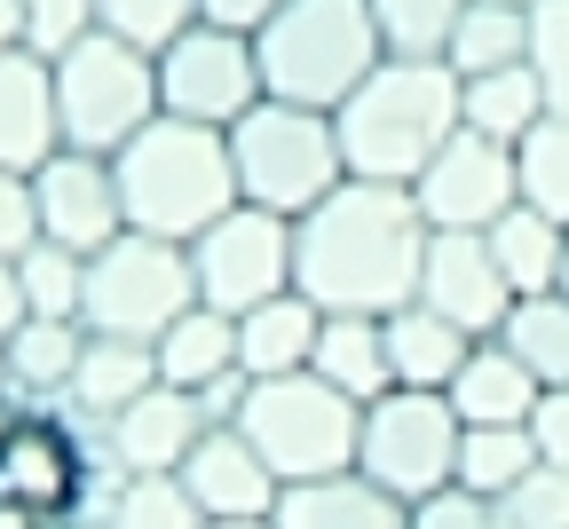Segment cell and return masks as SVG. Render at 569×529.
Masks as SVG:
<instances>
[{"mask_svg":"<svg viewBox=\"0 0 569 529\" xmlns=\"http://www.w3.org/2000/svg\"><path fill=\"white\" fill-rule=\"evenodd\" d=\"M206 529H277L269 513H238V521H206Z\"/></svg>","mask_w":569,"mask_h":529,"instance_id":"cell-45","label":"cell"},{"mask_svg":"<svg viewBox=\"0 0 569 529\" xmlns=\"http://www.w3.org/2000/svg\"><path fill=\"white\" fill-rule=\"evenodd\" d=\"M490 261H498V277L515 285V300H530V292H553L561 285V253H569V221H553L546 206H530V198H515L507 213L490 221Z\"/></svg>","mask_w":569,"mask_h":529,"instance_id":"cell-21","label":"cell"},{"mask_svg":"<svg viewBox=\"0 0 569 529\" xmlns=\"http://www.w3.org/2000/svg\"><path fill=\"white\" fill-rule=\"evenodd\" d=\"M467 17V0H372V24L388 56H443Z\"/></svg>","mask_w":569,"mask_h":529,"instance_id":"cell-32","label":"cell"},{"mask_svg":"<svg viewBox=\"0 0 569 529\" xmlns=\"http://www.w3.org/2000/svg\"><path fill=\"white\" fill-rule=\"evenodd\" d=\"M269 521L277 529H411V506L348 467V475H317V482H284Z\"/></svg>","mask_w":569,"mask_h":529,"instance_id":"cell-19","label":"cell"},{"mask_svg":"<svg viewBox=\"0 0 569 529\" xmlns=\"http://www.w3.org/2000/svg\"><path fill=\"white\" fill-rule=\"evenodd\" d=\"M530 71L546 80V103L569 119V0H538L530 9Z\"/></svg>","mask_w":569,"mask_h":529,"instance_id":"cell-36","label":"cell"},{"mask_svg":"<svg viewBox=\"0 0 569 529\" xmlns=\"http://www.w3.org/2000/svg\"><path fill=\"white\" fill-rule=\"evenodd\" d=\"M561 292H569V253H561Z\"/></svg>","mask_w":569,"mask_h":529,"instance_id":"cell-46","label":"cell"},{"mask_svg":"<svg viewBox=\"0 0 569 529\" xmlns=\"http://www.w3.org/2000/svg\"><path fill=\"white\" fill-rule=\"evenodd\" d=\"M309 371H325V380L356 403H372L396 388V363H388V317H325L317 332V356Z\"/></svg>","mask_w":569,"mask_h":529,"instance_id":"cell-25","label":"cell"},{"mask_svg":"<svg viewBox=\"0 0 569 529\" xmlns=\"http://www.w3.org/2000/svg\"><path fill=\"white\" fill-rule=\"evenodd\" d=\"M451 396V411H459V427H530L538 419V403H546V380L507 348V340H475L467 348V363H459V380L443 388Z\"/></svg>","mask_w":569,"mask_h":529,"instance_id":"cell-18","label":"cell"},{"mask_svg":"<svg viewBox=\"0 0 569 529\" xmlns=\"http://www.w3.org/2000/svg\"><path fill=\"white\" fill-rule=\"evenodd\" d=\"M190 300H198L190 246H174V238H142V230H119L103 253H88L80 325H88V332H119V340H159V332L190 309Z\"/></svg>","mask_w":569,"mask_h":529,"instance_id":"cell-9","label":"cell"},{"mask_svg":"<svg viewBox=\"0 0 569 529\" xmlns=\"http://www.w3.org/2000/svg\"><path fill=\"white\" fill-rule=\"evenodd\" d=\"M190 277H198V300L222 317H246L261 300L293 292V221L238 198L222 221H206L190 238Z\"/></svg>","mask_w":569,"mask_h":529,"instance_id":"cell-10","label":"cell"},{"mask_svg":"<svg viewBox=\"0 0 569 529\" xmlns=\"http://www.w3.org/2000/svg\"><path fill=\"white\" fill-rule=\"evenodd\" d=\"M238 435L269 459L277 482H317L356 467V435H365V403L340 396L325 371H284V380H253L238 403Z\"/></svg>","mask_w":569,"mask_h":529,"instance_id":"cell-5","label":"cell"},{"mask_svg":"<svg viewBox=\"0 0 569 529\" xmlns=\"http://www.w3.org/2000/svg\"><path fill=\"white\" fill-rule=\"evenodd\" d=\"M206 427H213V419H206V403H198L190 388H167V380H159V388H142L119 419H103L119 475H174Z\"/></svg>","mask_w":569,"mask_h":529,"instance_id":"cell-16","label":"cell"},{"mask_svg":"<svg viewBox=\"0 0 569 529\" xmlns=\"http://www.w3.org/2000/svg\"><path fill=\"white\" fill-rule=\"evenodd\" d=\"M56 119H63L71 150L111 159L127 134H142L159 119V56L96 24L80 48L56 56Z\"/></svg>","mask_w":569,"mask_h":529,"instance_id":"cell-7","label":"cell"},{"mask_svg":"<svg viewBox=\"0 0 569 529\" xmlns=\"http://www.w3.org/2000/svg\"><path fill=\"white\" fill-rule=\"evenodd\" d=\"M63 150V119H56V63L32 48L0 56V167L32 174Z\"/></svg>","mask_w":569,"mask_h":529,"instance_id":"cell-17","label":"cell"},{"mask_svg":"<svg viewBox=\"0 0 569 529\" xmlns=\"http://www.w3.org/2000/svg\"><path fill=\"white\" fill-rule=\"evenodd\" d=\"M538 450H546V459L553 467H569V388H546V403H538Z\"/></svg>","mask_w":569,"mask_h":529,"instance_id":"cell-41","label":"cell"},{"mask_svg":"<svg viewBox=\"0 0 569 529\" xmlns=\"http://www.w3.org/2000/svg\"><path fill=\"white\" fill-rule=\"evenodd\" d=\"M443 63L459 71V80L498 71V63H530V9H515V0H467V17H459Z\"/></svg>","mask_w":569,"mask_h":529,"instance_id":"cell-28","label":"cell"},{"mask_svg":"<svg viewBox=\"0 0 569 529\" xmlns=\"http://www.w3.org/2000/svg\"><path fill=\"white\" fill-rule=\"evenodd\" d=\"M515 9H538V0H515Z\"/></svg>","mask_w":569,"mask_h":529,"instance_id":"cell-47","label":"cell"},{"mask_svg":"<svg viewBox=\"0 0 569 529\" xmlns=\"http://www.w3.org/2000/svg\"><path fill=\"white\" fill-rule=\"evenodd\" d=\"M411 198L427 213V230H490V221L522 198L515 142H498L482 127H459L436 159H427V174L411 182Z\"/></svg>","mask_w":569,"mask_h":529,"instance_id":"cell-12","label":"cell"},{"mask_svg":"<svg viewBox=\"0 0 569 529\" xmlns=\"http://www.w3.org/2000/svg\"><path fill=\"white\" fill-rule=\"evenodd\" d=\"M261 56H253V32H230V24H190L159 48V111L174 119H198V127H238L253 103H261Z\"/></svg>","mask_w":569,"mask_h":529,"instance_id":"cell-11","label":"cell"},{"mask_svg":"<svg viewBox=\"0 0 569 529\" xmlns=\"http://www.w3.org/2000/svg\"><path fill=\"white\" fill-rule=\"evenodd\" d=\"M411 529H515L507 521V506L498 498H475V490H436V498H419L411 506Z\"/></svg>","mask_w":569,"mask_h":529,"instance_id":"cell-39","label":"cell"},{"mask_svg":"<svg viewBox=\"0 0 569 529\" xmlns=\"http://www.w3.org/2000/svg\"><path fill=\"white\" fill-rule=\"evenodd\" d=\"M538 459H546V450H538V427H467V435H459V490L507 498Z\"/></svg>","mask_w":569,"mask_h":529,"instance_id":"cell-30","label":"cell"},{"mask_svg":"<svg viewBox=\"0 0 569 529\" xmlns=\"http://www.w3.org/2000/svg\"><path fill=\"white\" fill-rule=\"evenodd\" d=\"M111 174H119L127 230H142V238L190 246L206 221H222L238 206L230 127H198V119H174V111H159L142 134H127L111 150Z\"/></svg>","mask_w":569,"mask_h":529,"instance_id":"cell-3","label":"cell"},{"mask_svg":"<svg viewBox=\"0 0 569 529\" xmlns=\"http://www.w3.org/2000/svg\"><path fill=\"white\" fill-rule=\"evenodd\" d=\"M546 80L530 63H498V71H475V80H459V119L498 134V142H522L538 119H546Z\"/></svg>","mask_w":569,"mask_h":529,"instance_id":"cell-27","label":"cell"},{"mask_svg":"<svg viewBox=\"0 0 569 529\" xmlns=\"http://www.w3.org/2000/svg\"><path fill=\"white\" fill-rule=\"evenodd\" d=\"M96 24H103L96 0H24V48L48 56V63H56L63 48H80Z\"/></svg>","mask_w":569,"mask_h":529,"instance_id":"cell-38","label":"cell"},{"mask_svg":"<svg viewBox=\"0 0 569 529\" xmlns=\"http://www.w3.org/2000/svg\"><path fill=\"white\" fill-rule=\"evenodd\" d=\"M24 300H32V317H80V292H88V253H71V246H32L24 261Z\"/></svg>","mask_w":569,"mask_h":529,"instance_id":"cell-34","label":"cell"},{"mask_svg":"<svg viewBox=\"0 0 569 529\" xmlns=\"http://www.w3.org/2000/svg\"><path fill=\"white\" fill-rule=\"evenodd\" d=\"M277 9H284V0H198L206 24H230V32H261Z\"/></svg>","mask_w":569,"mask_h":529,"instance_id":"cell-42","label":"cell"},{"mask_svg":"<svg viewBox=\"0 0 569 529\" xmlns=\"http://www.w3.org/2000/svg\"><path fill=\"white\" fill-rule=\"evenodd\" d=\"M498 506H507V521H515V529H569V467L538 459L507 498H498Z\"/></svg>","mask_w":569,"mask_h":529,"instance_id":"cell-37","label":"cell"},{"mask_svg":"<svg viewBox=\"0 0 569 529\" xmlns=\"http://www.w3.org/2000/svg\"><path fill=\"white\" fill-rule=\"evenodd\" d=\"M459 411L443 388H388L365 403V435H356V475H372L388 498L419 506L459 482Z\"/></svg>","mask_w":569,"mask_h":529,"instance_id":"cell-8","label":"cell"},{"mask_svg":"<svg viewBox=\"0 0 569 529\" xmlns=\"http://www.w3.org/2000/svg\"><path fill=\"white\" fill-rule=\"evenodd\" d=\"M253 56H261V88L277 103L340 111L388 48L372 24V0H284L253 32Z\"/></svg>","mask_w":569,"mask_h":529,"instance_id":"cell-4","label":"cell"},{"mask_svg":"<svg viewBox=\"0 0 569 529\" xmlns=\"http://www.w3.org/2000/svg\"><path fill=\"white\" fill-rule=\"evenodd\" d=\"M40 246V198H32V174H9L0 167V261H24Z\"/></svg>","mask_w":569,"mask_h":529,"instance_id":"cell-40","label":"cell"},{"mask_svg":"<svg viewBox=\"0 0 569 529\" xmlns=\"http://www.w3.org/2000/svg\"><path fill=\"white\" fill-rule=\"evenodd\" d=\"M317 332H325V309L293 285V292H277L261 300V309L238 317V371L246 380H284V371H309L317 356Z\"/></svg>","mask_w":569,"mask_h":529,"instance_id":"cell-20","label":"cell"},{"mask_svg":"<svg viewBox=\"0 0 569 529\" xmlns=\"http://www.w3.org/2000/svg\"><path fill=\"white\" fill-rule=\"evenodd\" d=\"M515 167H522V198L546 206L553 221H569V119L546 111L522 142H515Z\"/></svg>","mask_w":569,"mask_h":529,"instance_id":"cell-31","label":"cell"},{"mask_svg":"<svg viewBox=\"0 0 569 529\" xmlns=\"http://www.w3.org/2000/svg\"><path fill=\"white\" fill-rule=\"evenodd\" d=\"M24 317H32V300H24V269H17V261H0V340H9Z\"/></svg>","mask_w":569,"mask_h":529,"instance_id":"cell-43","label":"cell"},{"mask_svg":"<svg viewBox=\"0 0 569 529\" xmlns=\"http://www.w3.org/2000/svg\"><path fill=\"white\" fill-rule=\"evenodd\" d=\"M32 198H40V238L71 246V253H103L127 230V206H119V174L96 150H56L48 167H32Z\"/></svg>","mask_w":569,"mask_h":529,"instance_id":"cell-13","label":"cell"},{"mask_svg":"<svg viewBox=\"0 0 569 529\" xmlns=\"http://www.w3.org/2000/svg\"><path fill=\"white\" fill-rule=\"evenodd\" d=\"M96 17H103V32H119V40L159 56L174 32L198 24V0H96Z\"/></svg>","mask_w":569,"mask_h":529,"instance_id":"cell-35","label":"cell"},{"mask_svg":"<svg viewBox=\"0 0 569 529\" xmlns=\"http://www.w3.org/2000/svg\"><path fill=\"white\" fill-rule=\"evenodd\" d=\"M332 127H340L348 174L411 190L427 174V159L467 127L459 119V71L443 56H380L365 71V88L332 111Z\"/></svg>","mask_w":569,"mask_h":529,"instance_id":"cell-2","label":"cell"},{"mask_svg":"<svg viewBox=\"0 0 569 529\" xmlns=\"http://www.w3.org/2000/svg\"><path fill=\"white\" fill-rule=\"evenodd\" d=\"M427 238L436 230L403 182L348 174L293 221V285L325 317H396L403 300H419Z\"/></svg>","mask_w":569,"mask_h":529,"instance_id":"cell-1","label":"cell"},{"mask_svg":"<svg viewBox=\"0 0 569 529\" xmlns=\"http://www.w3.org/2000/svg\"><path fill=\"white\" fill-rule=\"evenodd\" d=\"M174 475H182V490L198 498V513H206V521L277 513V490H284V482L269 475V459H261V450L238 435V419H230V427H206Z\"/></svg>","mask_w":569,"mask_h":529,"instance_id":"cell-15","label":"cell"},{"mask_svg":"<svg viewBox=\"0 0 569 529\" xmlns=\"http://www.w3.org/2000/svg\"><path fill=\"white\" fill-rule=\"evenodd\" d=\"M80 348H88V325H80V317H24V325L9 332V388H17L24 403L71 396Z\"/></svg>","mask_w":569,"mask_h":529,"instance_id":"cell-26","label":"cell"},{"mask_svg":"<svg viewBox=\"0 0 569 529\" xmlns=\"http://www.w3.org/2000/svg\"><path fill=\"white\" fill-rule=\"evenodd\" d=\"M419 300L443 309L451 325H467L475 340H490L507 325V309H515V285L498 277L482 230H436L427 238V269H419Z\"/></svg>","mask_w":569,"mask_h":529,"instance_id":"cell-14","label":"cell"},{"mask_svg":"<svg viewBox=\"0 0 569 529\" xmlns=\"http://www.w3.org/2000/svg\"><path fill=\"white\" fill-rule=\"evenodd\" d=\"M498 340H507L546 388H569V292H530L507 309V325H498Z\"/></svg>","mask_w":569,"mask_h":529,"instance_id":"cell-29","label":"cell"},{"mask_svg":"<svg viewBox=\"0 0 569 529\" xmlns=\"http://www.w3.org/2000/svg\"><path fill=\"white\" fill-rule=\"evenodd\" d=\"M475 332L451 325L443 309H427V300H403L388 317V363H396V388H451L459 363H467Z\"/></svg>","mask_w":569,"mask_h":529,"instance_id":"cell-22","label":"cell"},{"mask_svg":"<svg viewBox=\"0 0 569 529\" xmlns=\"http://www.w3.org/2000/svg\"><path fill=\"white\" fill-rule=\"evenodd\" d=\"M230 159H238V198H246V206H269V213H284V221H301L325 190L348 182L332 111L277 103V96H261V103L230 127Z\"/></svg>","mask_w":569,"mask_h":529,"instance_id":"cell-6","label":"cell"},{"mask_svg":"<svg viewBox=\"0 0 569 529\" xmlns=\"http://www.w3.org/2000/svg\"><path fill=\"white\" fill-rule=\"evenodd\" d=\"M142 388H159V348L151 340H119V332H88L80 371H71V403L96 411V419H119Z\"/></svg>","mask_w":569,"mask_h":529,"instance_id":"cell-24","label":"cell"},{"mask_svg":"<svg viewBox=\"0 0 569 529\" xmlns=\"http://www.w3.org/2000/svg\"><path fill=\"white\" fill-rule=\"evenodd\" d=\"M151 348H159V380H167V388L206 396L213 380H230V371H238V317H222V309H206V300H190V309H182Z\"/></svg>","mask_w":569,"mask_h":529,"instance_id":"cell-23","label":"cell"},{"mask_svg":"<svg viewBox=\"0 0 569 529\" xmlns=\"http://www.w3.org/2000/svg\"><path fill=\"white\" fill-rule=\"evenodd\" d=\"M111 529H206V513L182 490V475H127L119 506H111Z\"/></svg>","mask_w":569,"mask_h":529,"instance_id":"cell-33","label":"cell"},{"mask_svg":"<svg viewBox=\"0 0 569 529\" xmlns=\"http://www.w3.org/2000/svg\"><path fill=\"white\" fill-rule=\"evenodd\" d=\"M24 48V0H0V56Z\"/></svg>","mask_w":569,"mask_h":529,"instance_id":"cell-44","label":"cell"}]
</instances>
